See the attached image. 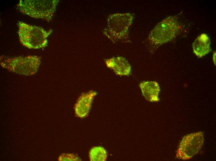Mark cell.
Instances as JSON below:
<instances>
[{"mask_svg": "<svg viewBox=\"0 0 216 161\" xmlns=\"http://www.w3.org/2000/svg\"><path fill=\"white\" fill-rule=\"evenodd\" d=\"M18 34L20 43L25 47L31 49H38L45 47L47 38L51 33V30L46 31L43 28L18 21Z\"/></svg>", "mask_w": 216, "mask_h": 161, "instance_id": "obj_1", "label": "cell"}, {"mask_svg": "<svg viewBox=\"0 0 216 161\" xmlns=\"http://www.w3.org/2000/svg\"><path fill=\"white\" fill-rule=\"evenodd\" d=\"M133 18L134 15L130 13H117L110 16L105 34L115 42L129 41L128 30Z\"/></svg>", "mask_w": 216, "mask_h": 161, "instance_id": "obj_2", "label": "cell"}, {"mask_svg": "<svg viewBox=\"0 0 216 161\" xmlns=\"http://www.w3.org/2000/svg\"><path fill=\"white\" fill-rule=\"evenodd\" d=\"M59 1L20 0L17 8L22 14L32 18L51 20Z\"/></svg>", "mask_w": 216, "mask_h": 161, "instance_id": "obj_3", "label": "cell"}, {"mask_svg": "<svg viewBox=\"0 0 216 161\" xmlns=\"http://www.w3.org/2000/svg\"><path fill=\"white\" fill-rule=\"evenodd\" d=\"M41 57L36 55L11 57L1 55L0 64L3 68L16 73L30 76L37 71Z\"/></svg>", "mask_w": 216, "mask_h": 161, "instance_id": "obj_4", "label": "cell"}, {"mask_svg": "<svg viewBox=\"0 0 216 161\" xmlns=\"http://www.w3.org/2000/svg\"><path fill=\"white\" fill-rule=\"evenodd\" d=\"M180 26L176 16L169 17L158 23L151 31L148 40L155 45H160L171 41L178 33Z\"/></svg>", "mask_w": 216, "mask_h": 161, "instance_id": "obj_5", "label": "cell"}, {"mask_svg": "<svg viewBox=\"0 0 216 161\" xmlns=\"http://www.w3.org/2000/svg\"><path fill=\"white\" fill-rule=\"evenodd\" d=\"M204 136L203 132L201 131L184 136L178 146L175 158L182 160L191 159L202 147Z\"/></svg>", "mask_w": 216, "mask_h": 161, "instance_id": "obj_6", "label": "cell"}, {"mask_svg": "<svg viewBox=\"0 0 216 161\" xmlns=\"http://www.w3.org/2000/svg\"><path fill=\"white\" fill-rule=\"evenodd\" d=\"M96 94V92L92 91L82 94L74 106L75 113L77 117L83 118L88 115Z\"/></svg>", "mask_w": 216, "mask_h": 161, "instance_id": "obj_7", "label": "cell"}, {"mask_svg": "<svg viewBox=\"0 0 216 161\" xmlns=\"http://www.w3.org/2000/svg\"><path fill=\"white\" fill-rule=\"evenodd\" d=\"M107 66L113 69L117 74L120 76L128 75L130 73L131 66L124 58L114 57L106 61Z\"/></svg>", "mask_w": 216, "mask_h": 161, "instance_id": "obj_8", "label": "cell"}, {"mask_svg": "<svg viewBox=\"0 0 216 161\" xmlns=\"http://www.w3.org/2000/svg\"><path fill=\"white\" fill-rule=\"evenodd\" d=\"M139 86L142 95L147 100L151 102H157L159 101L160 88L157 82L144 81L140 84Z\"/></svg>", "mask_w": 216, "mask_h": 161, "instance_id": "obj_9", "label": "cell"}, {"mask_svg": "<svg viewBox=\"0 0 216 161\" xmlns=\"http://www.w3.org/2000/svg\"><path fill=\"white\" fill-rule=\"evenodd\" d=\"M210 40L207 35L202 33L196 38L192 44L193 52L198 57H202L211 51Z\"/></svg>", "mask_w": 216, "mask_h": 161, "instance_id": "obj_10", "label": "cell"}, {"mask_svg": "<svg viewBox=\"0 0 216 161\" xmlns=\"http://www.w3.org/2000/svg\"><path fill=\"white\" fill-rule=\"evenodd\" d=\"M107 156L106 150L101 146L92 147L89 152V160L91 161H105L106 160Z\"/></svg>", "mask_w": 216, "mask_h": 161, "instance_id": "obj_11", "label": "cell"}, {"mask_svg": "<svg viewBox=\"0 0 216 161\" xmlns=\"http://www.w3.org/2000/svg\"><path fill=\"white\" fill-rule=\"evenodd\" d=\"M58 160L59 161H80V158L77 155L72 153H66L61 154L59 156Z\"/></svg>", "mask_w": 216, "mask_h": 161, "instance_id": "obj_12", "label": "cell"}, {"mask_svg": "<svg viewBox=\"0 0 216 161\" xmlns=\"http://www.w3.org/2000/svg\"><path fill=\"white\" fill-rule=\"evenodd\" d=\"M213 61L214 62V64L215 65V63H216V52H214V54L213 56Z\"/></svg>", "mask_w": 216, "mask_h": 161, "instance_id": "obj_13", "label": "cell"}]
</instances>
